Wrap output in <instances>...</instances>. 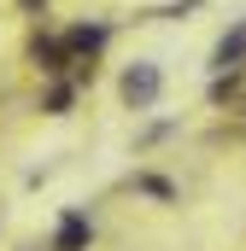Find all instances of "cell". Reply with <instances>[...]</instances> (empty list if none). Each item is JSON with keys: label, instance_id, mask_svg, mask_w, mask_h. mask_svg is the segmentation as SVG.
Here are the masks:
<instances>
[{"label": "cell", "instance_id": "obj_6", "mask_svg": "<svg viewBox=\"0 0 246 251\" xmlns=\"http://www.w3.org/2000/svg\"><path fill=\"white\" fill-rule=\"evenodd\" d=\"M64 105H70V88H64V82H59V88H53V94H47V111H53V117H59Z\"/></svg>", "mask_w": 246, "mask_h": 251}, {"label": "cell", "instance_id": "obj_4", "mask_svg": "<svg viewBox=\"0 0 246 251\" xmlns=\"http://www.w3.org/2000/svg\"><path fill=\"white\" fill-rule=\"evenodd\" d=\"M100 41H106V29H70V35H64V47H76V53H82V47L94 53Z\"/></svg>", "mask_w": 246, "mask_h": 251}, {"label": "cell", "instance_id": "obj_3", "mask_svg": "<svg viewBox=\"0 0 246 251\" xmlns=\"http://www.w3.org/2000/svg\"><path fill=\"white\" fill-rule=\"evenodd\" d=\"M241 59H246V24L235 29V35H223V41H217V53H211L217 70H229V64H241Z\"/></svg>", "mask_w": 246, "mask_h": 251}, {"label": "cell", "instance_id": "obj_7", "mask_svg": "<svg viewBox=\"0 0 246 251\" xmlns=\"http://www.w3.org/2000/svg\"><path fill=\"white\" fill-rule=\"evenodd\" d=\"M18 6H24V12H41V0H18Z\"/></svg>", "mask_w": 246, "mask_h": 251}, {"label": "cell", "instance_id": "obj_1", "mask_svg": "<svg viewBox=\"0 0 246 251\" xmlns=\"http://www.w3.org/2000/svg\"><path fill=\"white\" fill-rule=\"evenodd\" d=\"M118 94H123V105H129V111H153V105H158V94H164V70H158L153 59H135V64L118 76Z\"/></svg>", "mask_w": 246, "mask_h": 251}, {"label": "cell", "instance_id": "obj_2", "mask_svg": "<svg viewBox=\"0 0 246 251\" xmlns=\"http://www.w3.org/2000/svg\"><path fill=\"white\" fill-rule=\"evenodd\" d=\"M88 240H94V222L82 210H64L59 228H53V251H88Z\"/></svg>", "mask_w": 246, "mask_h": 251}, {"label": "cell", "instance_id": "obj_5", "mask_svg": "<svg viewBox=\"0 0 246 251\" xmlns=\"http://www.w3.org/2000/svg\"><path fill=\"white\" fill-rule=\"evenodd\" d=\"M141 193H153V199H176V187H170L164 176H141Z\"/></svg>", "mask_w": 246, "mask_h": 251}]
</instances>
